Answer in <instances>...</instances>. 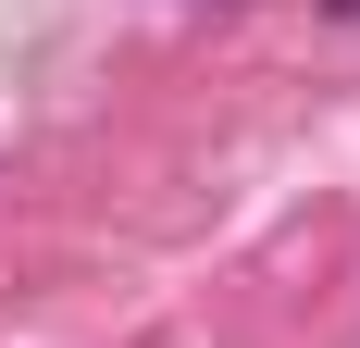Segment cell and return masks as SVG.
Here are the masks:
<instances>
[{"instance_id": "cell-1", "label": "cell", "mask_w": 360, "mask_h": 348, "mask_svg": "<svg viewBox=\"0 0 360 348\" xmlns=\"http://www.w3.org/2000/svg\"><path fill=\"white\" fill-rule=\"evenodd\" d=\"M335 13H348V25H360V0H335Z\"/></svg>"}]
</instances>
